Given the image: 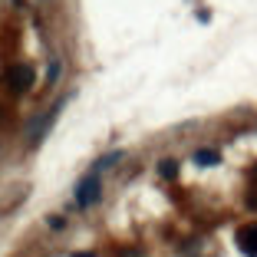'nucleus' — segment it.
<instances>
[{
  "label": "nucleus",
  "instance_id": "1",
  "mask_svg": "<svg viewBox=\"0 0 257 257\" xmlns=\"http://www.w3.org/2000/svg\"><path fill=\"white\" fill-rule=\"evenodd\" d=\"M4 86H7L10 92H27L33 86V69L23 66V63H17V66H10L7 73H4Z\"/></svg>",
  "mask_w": 257,
  "mask_h": 257
},
{
  "label": "nucleus",
  "instance_id": "2",
  "mask_svg": "<svg viewBox=\"0 0 257 257\" xmlns=\"http://www.w3.org/2000/svg\"><path fill=\"white\" fill-rule=\"evenodd\" d=\"M99 198H102V185H99L96 175H89V178H83V182L76 185V204L79 208H92Z\"/></svg>",
  "mask_w": 257,
  "mask_h": 257
},
{
  "label": "nucleus",
  "instance_id": "3",
  "mask_svg": "<svg viewBox=\"0 0 257 257\" xmlns=\"http://www.w3.org/2000/svg\"><path fill=\"white\" fill-rule=\"evenodd\" d=\"M237 247L247 257H257V224H247L237 231Z\"/></svg>",
  "mask_w": 257,
  "mask_h": 257
},
{
  "label": "nucleus",
  "instance_id": "4",
  "mask_svg": "<svg viewBox=\"0 0 257 257\" xmlns=\"http://www.w3.org/2000/svg\"><path fill=\"white\" fill-rule=\"evenodd\" d=\"M221 162V155L214 149H198L195 152V165H218Z\"/></svg>",
  "mask_w": 257,
  "mask_h": 257
},
{
  "label": "nucleus",
  "instance_id": "5",
  "mask_svg": "<svg viewBox=\"0 0 257 257\" xmlns=\"http://www.w3.org/2000/svg\"><path fill=\"white\" fill-rule=\"evenodd\" d=\"M159 175H162V178H175V175H178V162H162Z\"/></svg>",
  "mask_w": 257,
  "mask_h": 257
},
{
  "label": "nucleus",
  "instance_id": "6",
  "mask_svg": "<svg viewBox=\"0 0 257 257\" xmlns=\"http://www.w3.org/2000/svg\"><path fill=\"white\" fill-rule=\"evenodd\" d=\"M119 159H122V152H112V155H106V159H99V162H96V168H112Z\"/></svg>",
  "mask_w": 257,
  "mask_h": 257
},
{
  "label": "nucleus",
  "instance_id": "7",
  "mask_svg": "<svg viewBox=\"0 0 257 257\" xmlns=\"http://www.w3.org/2000/svg\"><path fill=\"white\" fill-rule=\"evenodd\" d=\"M56 76H60V63H53V66H50V73H46V79H50V83H53Z\"/></svg>",
  "mask_w": 257,
  "mask_h": 257
},
{
  "label": "nucleus",
  "instance_id": "8",
  "mask_svg": "<svg viewBox=\"0 0 257 257\" xmlns=\"http://www.w3.org/2000/svg\"><path fill=\"white\" fill-rule=\"evenodd\" d=\"M73 257H96V254H89V250H79V254H73Z\"/></svg>",
  "mask_w": 257,
  "mask_h": 257
},
{
  "label": "nucleus",
  "instance_id": "9",
  "mask_svg": "<svg viewBox=\"0 0 257 257\" xmlns=\"http://www.w3.org/2000/svg\"><path fill=\"white\" fill-rule=\"evenodd\" d=\"M254 175H257V165H254Z\"/></svg>",
  "mask_w": 257,
  "mask_h": 257
}]
</instances>
